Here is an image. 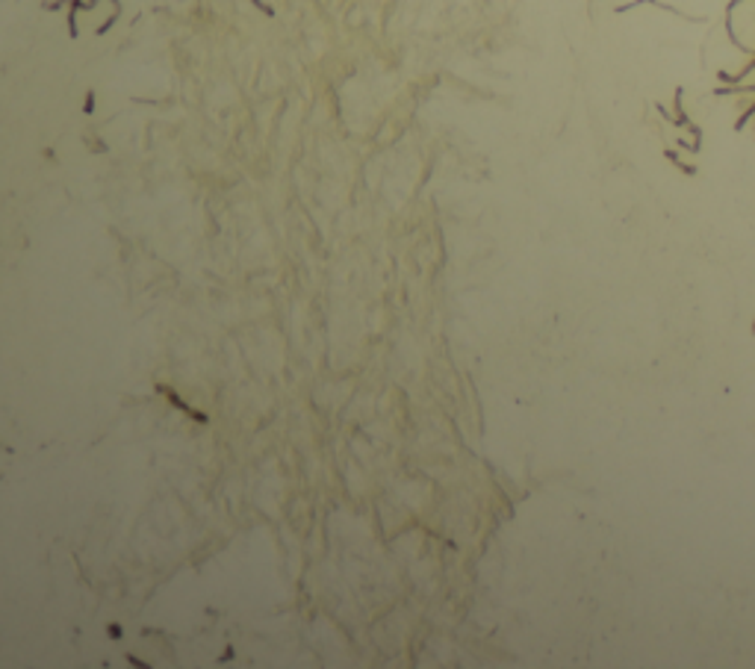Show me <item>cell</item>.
<instances>
[{"instance_id": "obj_1", "label": "cell", "mask_w": 755, "mask_h": 669, "mask_svg": "<svg viewBox=\"0 0 755 669\" xmlns=\"http://www.w3.org/2000/svg\"><path fill=\"white\" fill-rule=\"evenodd\" d=\"M726 33L744 48L750 57H755V0H732L726 12Z\"/></svg>"}, {"instance_id": "obj_2", "label": "cell", "mask_w": 755, "mask_h": 669, "mask_svg": "<svg viewBox=\"0 0 755 669\" xmlns=\"http://www.w3.org/2000/svg\"><path fill=\"white\" fill-rule=\"evenodd\" d=\"M729 89H744V92H755V60L746 62V69L726 83Z\"/></svg>"}, {"instance_id": "obj_3", "label": "cell", "mask_w": 755, "mask_h": 669, "mask_svg": "<svg viewBox=\"0 0 755 669\" xmlns=\"http://www.w3.org/2000/svg\"><path fill=\"white\" fill-rule=\"evenodd\" d=\"M741 130H750V133H755V107L746 112L744 119H741Z\"/></svg>"}]
</instances>
